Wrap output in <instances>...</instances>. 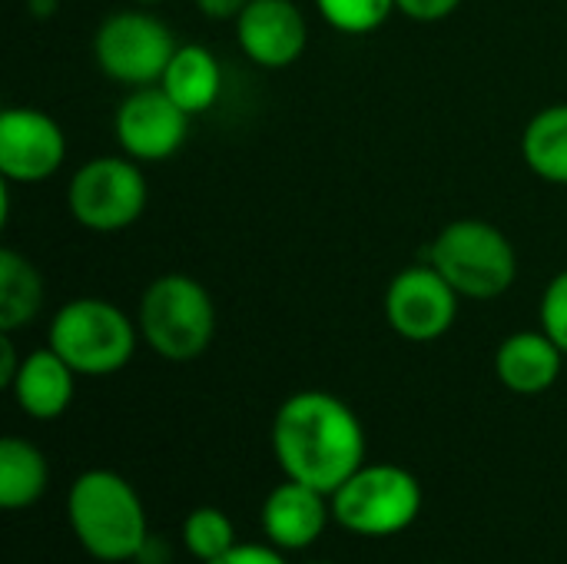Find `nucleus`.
<instances>
[{"label": "nucleus", "instance_id": "f8f14e48", "mask_svg": "<svg viewBox=\"0 0 567 564\" xmlns=\"http://www.w3.org/2000/svg\"><path fill=\"white\" fill-rule=\"evenodd\" d=\"M233 23L239 50L262 70H286L306 53L309 23L292 0H249Z\"/></svg>", "mask_w": 567, "mask_h": 564}, {"label": "nucleus", "instance_id": "9d476101", "mask_svg": "<svg viewBox=\"0 0 567 564\" xmlns=\"http://www.w3.org/2000/svg\"><path fill=\"white\" fill-rule=\"evenodd\" d=\"M189 113L156 83L130 90L113 116L120 150L136 163H163L179 153L189 133Z\"/></svg>", "mask_w": 567, "mask_h": 564}, {"label": "nucleus", "instance_id": "0eeeda50", "mask_svg": "<svg viewBox=\"0 0 567 564\" xmlns=\"http://www.w3.org/2000/svg\"><path fill=\"white\" fill-rule=\"evenodd\" d=\"M173 30L150 10H116L93 33V60L100 73L126 90L156 86L176 53Z\"/></svg>", "mask_w": 567, "mask_h": 564}, {"label": "nucleus", "instance_id": "ddd939ff", "mask_svg": "<svg viewBox=\"0 0 567 564\" xmlns=\"http://www.w3.org/2000/svg\"><path fill=\"white\" fill-rule=\"evenodd\" d=\"M329 515L332 505H326V495L319 489L286 479L272 489V495L262 505V529L276 548L296 552L309 548L326 532Z\"/></svg>", "mask_w": 567, "mask_h": 564}, {"label": "nucleus", "instance_id": "f03ea898", "mask_svg": "<svg viewBox=\"0 0 567 564\" xmlns=\"http://www.w3.org/2000/svg\"><path fill=\"white\" fill-rule=\"evenodd\" d=\"M66 519L76 542L96 562H133L150 542L136 489L110 469H90L70 485Z\"/></svg>", "mask_w": 567, "mask_h": 564}, {"label": "nucleus", "instance_id": "4be33fe9", "mask_svg": "<svg viewBox=\"0 0 567 564\" xmlns=\"http://www.w3.org/2000/svg\"><path fill=\"white\" fill-rule=\"evenodd\" d=\"M542 329L551 336V342L567 356V269H561L542 293V309H538Z\"/></svg>", "mask_w": 567, "mask_h": 564}, {"label": "nucleus", "instance_id": "2eb2a0df", "mask_svg": "<svg viewBox=\"0 0 567 564\" xmlns=\"http://www.w3.org/2000/svg\"><path fill=\"white\" fill-rule=\"evenodd\" d=\"M73 389H76V372L47 346L23 356L7 392L13 396L20 412H27L37 422H50L70 409Z\"/></svg>", "mask_w": 567, "mask_h": 564}, {"label": "nucleus", "instance_id": "c85d7f7f", "mask_svg": "<svg viewBox=\"0 0 567 564\" xmlns=\"http://www.w3.org/2000/svg\"><path fill=\"white\" fill-rule=\"evenodd\" d=\"M50 3H56V0H50Z\"/></svg>", "mask_w": 567, "mask_h": 564}, {"label": "nucleus", "instance_id": "a878e982", "mask_svg": "<svg viewBox=\"0 0 567 564\" xmlns=\"http://www.w3.org/2000/svg\"><path fill=\"white\" fill-rule=\"evenodd\" d=\"M23 359H17V346H13V332H0V386L10 389L17 369Z\"/></svg>", "mask_w": 567, "mask_h": 564}, {"label": "nucleus", "instance_id": "bb28decb", "mask_svg": "<svg viewBox=\"0 0 567 564\" xmlns=\"http://www.w3.org/2000/svg\"><path fill=\"white\" fill-rule=\"evenodd\" d=\"M130 3H140V7H153V3H163V0H130Z\"/></svg>", "mask_w": 567, "mask_h": 564}, {"label": "nucleus", "instance_id": "4468645a", "mask_svg": "<svg viewBox=\"0 0 567 564\" xmlns=\"http://www.w3.org/2000/svg\"><path fill=\"white\" fill-rule=\"evenodd\" d=\"M561 362H565V352L551 342V336L545 329L512 332L495 349V376L515 396L548 392L561 376Z\"/></svg>", "mask_w": 567, "mask_h": 564}, {"label": "nucleus", "instance_id": "b1692460", "mask_svg": "<svg viewBox=\"0 0 567 564\" xmlns=\"http://www.w3.org/2000/svg\"><path fill=\"white\" fill-rule=\"evenodd\" d=\"M206 564H289L276 548H266V545H236L229 548L223 558Z\"/></svg>", "mask_w": 567, "mask_h": 564}, {"label": "nucleus", "instance_id": "39448f33", "mask_svg": "<svg viewBox=\"0 0 567 564\" xmlns=\"http://www.w3.org/2000/svg\"><path fill=\"white\" fill-rule=\"evenodd\" d=\"M429 263L452 283L462 299H502L518 279V253L512 239L488 219H452L429 246Z\"/></svg>", "mask_w": 567, "mask_h": 564}, {"label": "nucleus", "instance_id": "6e6552de", "mask_svg": "<svg viewBox=\"0 0 567 564\" xmlns=\"http://www.w3.org/2000/svg\"><path fill=\"white\" fill-rule=\"evenodd\" d=\"M150 189L136 160L93 156L76 166L66 186V209L73 223L90 233H120L146 209Z\"/></svg>", "mask_w": 567, "mask_h": 564}, {"label": "nucleus", "instance_id": "20e7f679", "mask_svg": "<svg viewBox=\"0 0 567 564\" xmlns=\"http://www.w3.org/2000/svg\"><path fill=\"white\" fill-rule=\"evenodd\" d=\"M140 326L100 296H80L53 312L47 346L76 372L90 379L116 376L136 352Z\"/></svg>", "mask_w": 567, "mask_h": 564}, {"label": "nucleus", "instance_id": "cd10ccee", "mask_svg": "<svg viewBox=\"0 0 567 564\" xmlns=\"http://www.w3.org/2000/svg\"><path fill=\"white\" fill-rule=\"evenodd\" d=\"M312 564H336V562H312Z\"/></svg>", "mask_w": 567, "mask_h": 564}, {"label": "nucleus", "instance_id": "9b49d317", "mask_svg": "<svg viewBox=\"0 0 567 564\" xmlns=\"http://www.w3.org/2000/svg\"><path fill=\"white\" fill-rule=\"evenodd\" d=\"M66 160L63 126L37 106L0 113V176L3 183H43Z\"/></svg>", "mask_w": 567, "mask_h": 564}, {"label": "nucleus", "instance_id": "a211bd4d", "mask_svg": "<svg viewBox=\"0 0 567 564\" xmlns=\"http://www.w3.org/2000/svg\"><path fill=\"white\" fill-rule=\"evenodd\" d=\"M50 482L47 459L27 439L7 435L0 442V509L20 512L43 499Z\"/></svg>", "mask_w": 567, "mask_h": 564}, {"label": "nucleus", "instance_id": "5701e85b", "mask_svg": "<svg viewBox=\"0 0 567 564\" xmlns=\"http://www.w3.org/2000/svg\"><path fill=\"white\" fill-rule=\"evenodd\" d=\"M399 13H405L409 20H419V23H439L445 17H452L462 0H395Z\"/></svg>", "mask_w": 567, "mask_h": 564}, {"label": "nucleus", "instance_id": "aec40b11", "mask_svg": "<svg viewBox=\"0 0 567 564\" xmlns=\"http://www.w3.org/2000/svg\"><path fill=\"white\" fill-rule=\"evenodd\" d=\"M183 542H186L189 555H196L203 564L216 562L229 548H236V529H233L226 512H219V509H196L183 522Z\"/></svg>", "mask_w": 567, "mask_h": 564}, {"label": "nucleus", "instance_id": "6ab92c4d", "mask_svg": "<svg viewBox=\"0 0 567 564\" xmlns=\"http://www.w3.org/2000/svg\"><path fill=\"white\" fill-rule=\"evenodd\" d=\"M43 309V279L37 266L13 253H0V332L27 329Z\"/></svg>", "mask_w": 567, "mask_h": 564}, {"label": "nucleus", "instance_id": "f3484780", "mask_svg": "<svg viewBox=\"0 0 567 564\" xmlns=\"http://www.w3.org/2000/svg\"><path fill=\"white\" fill-rule=\"evenodd\" d=\"M522 160L538 180L567 186V103H551L528 120Z\"/></svg>", "mask_w": 567, "mask_h": 564}, {"label": "nucleus", "instance_id": "7ed1b4c3", "mask_svg": "<svg viewBox=\"0 0 567 564\" xmlns=\"http://www.w3.org/2000/svg\"><path fill=\"white\" fill-rule=\"evenodd\" d=\"M136 326L140 339L159 359L193 362L216 339V302L199 279L186 273H166L140 296Z\"/></svg>", "mask_w": 567, "mask_h": 564}, {"label": "nucleus", "instance_id": "393cba45", "mask_svg": "<svg viewBox=\"0 0 567 564\" xmlns=\"http://www.w3.org/2000/svg\"><path fill=\"white\" fill-rule=\"evenodd\" d=\"M193 3H196V10H199L203 17H209V20H236V17L246 10L249 0H193Z\"/></svg>", "mask_w": 567, "mask_h": 564}, {"label": "nucleus", "instance_id": "423d86ee", "mask_svg": "<svg viewBox=\"0 0 567 564\" xmlns=\"http://www.w3.org/2000/svg\"><path fill=\"white\" fill-rule=\"evenodd\" d=\"M332 519L362 539L405 532L422 512V485L399 465H362L332 495Z\"/></svg>", "mask_w": 567, "mask_h": 564}, {"label": "nucleus", "instance_id": "1a4fd4ad", "mask_svg": "<svg viewBox=\"0 0 567 564\" xmlns=\"http://www.w3.org/2000/svg\"><path fill=\"white\" fill-rule=\"evenodd\" d=\"M458 302L452 283L432 263H419L392 276L382 309L389 329L405 342H435L455 326Z\"/></svg>", "mask_w": 567, "mask_h": 564}, {"label": "nucleus", "instance_id": "412c9836", "mask_svg": "<svg viewBox=\"0 0 567 564\" xmlns=\"http://www.w3.org/2000/svg\"><path fill=\"white\" fill-rule=\"evenodd\" d=\"M316 7L322 20L346 37L375 33L399 10L395 0H316Z\"/></svg>", "mask_w": 567, "mask_h": 564}, {"label": "nucleus", "instance_id": "dca6fc26", "mask_svg": "<svg viewBox=\"0 0 567 564\" xmlns=\"http://www.w3.org/2000/svg\"><path fill=\"white\" fill-rule=\"evenodd\" d=\"M159 86L189 113L199 116L216 106L223 93V66L203 43H179Z\"/></svg>", "mask_w": 567, "mask_h": 564}, {"label": "nucleus", "instance_id": "f257e3e1", "mask_svg": "<svg viewBox=\"0 0 567 564\" xmlns=\"http://www.w3.org/2000/svg\"><path fill=\"white\" fill-rule=\"evenodd\" d=\"M272 452L286 479L332 495L365 465L359 416L332 392L306 389L289 396L272 419Z\"/></svg>", "mask_w": 567, "mask_h": 564}]
</instances>
